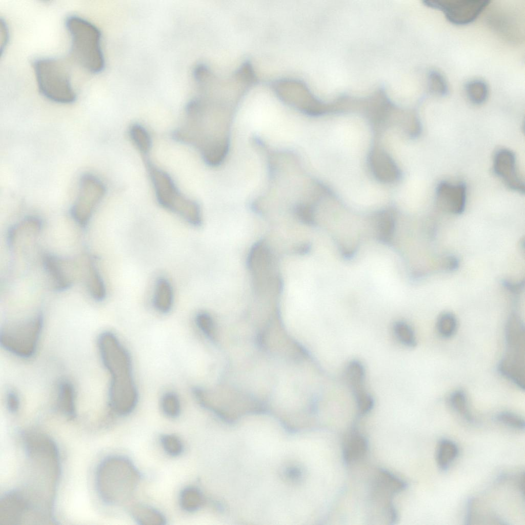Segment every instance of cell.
Wrapping results in <instances>:
<instances>
[{
    "instance_id": "obj_15",
    "label": "cell",
    "mask_w": 525,
    "mask_h": 525,
    "mask_svg": "<svg viewBox=\"0 0 525 525\" xmlns=\"http://www.w3.org/2000/svg\"><path fill=\"white\" fill-rule=\"evenodd\" d=\"M498 369L501 375L511 380L518 388L524 390V362L505 356L499 364Z\"/></svg>"
},
{
    "instance_id": "obj_18",
    "label": "cell",
    "mask_w": 525,
    "mask_h": 525,
    "mask_svg": "<svg viewBox=\"0 0 525 525\" xmlns=\"http://www.w3.org/2000/svg\"><path fill=\"white\" fill-rule=\"evenodd\" d=\"M135 520L143 525H161L165 523L166 519L163 514L157 510L144 505H137L132 510Z\"/></svg>"
},
{
    "instance_id": "obj_23",
    "label": "cell",
    "mask_w": 525,
    "mask_h": 525,
    "mask_svg": "<svg viewBox=\"0 0 525 525\" xmlns=\"http://www.w3.org/2000/svg\"><path fill=\"white\" fill-rule=\"evenodd\" d=\"M378 487L388 494L399 492L406 488V483L389 472L382 470L377 478Z\"/></svg>"
},
{
    "instance_id": "obj_38",
    "label": "cell",
    "mask_w": 525,
    "mask_h": 525,
    "mask_svg": "<svg viewBox=\"0 0 525 525\" xmlns=\"http://www.w3.org/2000/svg\"><path fill=\"white\" fill-rule=\"evenodd\" d=\"M473 501L472 499H470L468 502L467 513H466V519H465V521H466L465 524H470V521L471 520V517H472Z\"/></svg>"
},
{
    "instance_id": "obj_6",
    "label": "cell",
    "mask_w": 525,
    "mask_h": 525,
    "mask_svg": "<svg viewBox=\"0 0 525 525\" xmlns=\"http://www.w3.org/2000/svg\"><path fill=\"white\" fill-rule=\"evenodd\" d=\"M149 171L159 203L178 214L189 224L200 225L201 215L198 205L183 196L165 172L152 166H149Z\"/></svg>"
},
{
    "instance_id": "obj_2",
    "label": "cell",
    "mask_w": 525,
    "mask_h": 525,
    "mask_svg": "<svg viewBox=\"0 0 525 525\" xmlns=\"http://www.w3.org/2000/svg\"><path fill=\"white\" fill-rule=\"evenodd\" d=\"M139 481V474L137 469L130 460L123 457L107 458L97 469V492L107 504L118 505L129 500Z\"/></svg>"
},
{
    "instance_id": "obj_37",
    "label": "cell",
    "mask_w": 525,
    "mask_h": 525,
    "mask_svg": "<svg viewBox=\"0 0 525 525\" xmlns=\"http://www.w3.org/2000/svg\"><path fill=\"white\" fill-rule=\"evenodd\" d=\"M1 53L3 49L5 48L7 43L8 38V28L6 23L2 20L1 21Z\"/></svg>"
},
{
    "instance_id": "obj_5",
    "label": "cell",
    "mask_w": 525,
    "mask_h": 525,
    "mask_svg": "<svg viewBox=\"0 0 525 525\" xmlns=\"http://www.w3.org/2000/svg\"><path fill=\"white\" fill-rule=\"evenodd\" d=\"M43 326L41 314L28 319L8 324L1 329V345L17 357L30 358L36 351Z\"/></svg>"
},
{
    "instance_id": "obj_13",
    "label": "cell",
    "mask_w": 525,
    "mask_h": 525,
    "mask_svg": "<svg viewBox=\"0 0 525 525\" xmlns=\"http://www.w3.org/2000/svg\"><path fill=\"white\" fill-rule=\"evenodd\" d=\"M506 338L508 352L524 354V326L520 318L516 314H512L508 320Z\"/></svg>"
},
{
    "instance_id": "obj_29",
    "label": "cell",
    "mask_w": 525,
    "mask_h": 525,
    "mask_svg": "<svg viewBox=\"0 0 525 525\" xmlns=\"http://www.w3.org/2000/svg\"><path fill=\"white\" fill-rule=\"evenodd\" d=\"M132 140L143 152L147 153L151 146V139L147 130L139 125H133L130 130Z\"/></svg>"
},
{
    "instance_id": "obj_4",
    "label": "cell",
    "mask_w": 525,
    "mask_h": 525,
    "mask_svg": "<svg viewBox=\"0 0 525 525\" xmlns=\"http://www.w3.org/2000/svg\"><path fill=\"white\" fill-rule=\"evenodd\" d=\"M33 67L39 91L48 99L59 104H70L76 99L69 68L59 59L41 58L33 62Z\"/></svg>"
},
{
    "instance_id": "obj_25",
    "label": "cell",
    "mask_w": 525,
    "mask_h": 525,
    "mask_svg": "<svg viewBox=\"0 0 525 525\" xmlns=\"http://www.w3.org/2000/svg\"><path fill=\"white\" fill-rule=\"evenodd\" d=\"M429 90L432 94L445 96L449 94V89L446 78L439 71L431 70L428 76Z\"/></svg>"
},
{
    "instance_id": "obj_8",
    "label": "cell",
    "mask_w": 525,
    "mask_h": 525,
    "mask_svg": "<svg viewBox=\"0 0 525 525\" xmlns=\"http://www.w3.org/2000/svg\"><path fill=\"white\" fill-rule=\"evenodd\" d=\"M485 0H425L426 6L441 11L447 19L458 26L475 21L490 3Z\"/></svg>"
},
{
    "instance_id": "obj_30",
    "label": "cell",
    "mask_w": 525,
    "mask_h": 525,
    "mask_svg": "<svg viewBox=\"0 0 525 525\" xmlns=\"http://www.w3.org/2000/svg\"><path fill=\"white\" fill-rule=\"evenodd\" d=\"M161 407L164 413L168 416H177L180 411V403L177 395L173 393H166L161 400Z\"/></svg>"
},
{
    "instance_id": "obj_10",
    "label": "cell",
    "mask_w": 525,
    "mask_h": 525,
    "mask_svg": "<svg viewBox=\"0 0 525 525\" xmlns=\"http://www.w3.org/2000/svg\"><path fill=\"white\" fill-rule=\"evenodd\" d=\"M493 170L509 188L520 192H524V183L517 173L516 156L512 151L501 149L496 152L493 159Z\"/></svg>"
},
{
    "instance_id": "obj_9",
    "label": "cell",
    "mask_w": 525,
    "mask_h": 525,
    "mask_svg": "<svg viewBox=\"0 0 525 525\" xmlns=\"http://www.w3.org/2000/svg\"><path fill=\"white\" fill-rule=\"evenodd\" d=\"M436 201L445 211L455 215L461 214L466 204L467 188L462 183L455 184L440 182L436 190Z\"/></svg>"
},
{
    "instance_id": "obj_21",
    "label": "cell",
    "mask_w": 525,
    "mask_h": 525,
    "mask_svg": "<svg viewBox=\"0 0 525 525\" xmlns=\"http://www.w3.org/2000/svg\"><path fill=\"white\" fill-rule=\"evenodd\" d=\"M465 91L470 102L476 105L484 103L489 95L487 84L479 79H473L467 82L465 85Z\"/></svg>"
},
{
    "instance_id": "obj_16",
    "label": "cell",
    "mask_w": 525,
    "mask_h": 525,
    "mask_svg": "<svg viewBox=\"0 0 525 525\" xmlns=\"http://www.w3.org/2000/svg\"><path fill=\"white\" fill-rule=\"evenodd\" d=\"M173 301V292L170 282L166 278H159L156 283L154 293L155 308L159 312L166 313L171 309Z\"/></svg>"
},
{
    "instance_id": "obj_36",
    "label": "cell",
    "mask_w": 525,
    "mask_h": 525,
    "mask_svg": "<svg viewBox=\"0 0 525 525\" xmlns=\"http://www.w3.org/2000/svg\"><path fill=\"white\" fill-rule=\"evenodd\" d=\"M502 284L507 290L514 293H519L524 288V281L514 282L504 280L502 281Z\"/></svg>"
},
{
    "instance_id": "obj_33",
    "label": "cell",
    "mask_w": 525,
    "mask_h": 525,
    "mask_svg": "<svg viewBox=\"0 0 525 525\" xmlns=\"http://www.w3.org/2000/svg\"><path fill=\"white\" fill-rule=\"evenodd\" d=\"M355 397L358 409L361 414H366L372 409L374 405L373 399L366 391L357 394Z\"/></svg>"
},
{
    "instance_id": "obj_19",
    "label": "cell",
    "mask_w": 525,
    "mask_h": 525,
    "mask_svg": "<svg viewBox=\"0 0 525 525\" xmlns=\"http://www.w3.org/2000/svg\"><path fill=\"white\" fill-rule=\"evenodd\" d=\"M458 452V447L453 441L447 439H441L438 443L436 453L438 467L442 471L447 470L457 457Z\"/></svg>"
},
{
    "instance_id": "obj_7",
    "label": "cell",
    "mask_w": 525,
    "mask_h": 525,
    "mask_svg": "<svg viewBox=\"0 0 525 525\" xmlns=\"http://www.w3.org/2000/svg\"><path fill=\"white\" fill-rule=\"evenodd\" d=\"M106 189L103 183L92 174H85L80 179L79 190L71 213L80 225L85 226L102 199Z\"/></svg>"
},
{
    "instance_id": "obj_28",
    "label": "cell",
    "mask_w": 525,
    "mask_h": 525,
    "mask_svg": "<svg viewBox=\"0 0 525 525\" xmlns=\"http://www.w3.org/2000/svg\"><path fill=\"white\" fill-rule=\"evenodd\" d=\"M393 331L396 337L403 345L410 347H415L417 341L414 332L408 324L403 321H398L393 326Z\"/></svg>"
},
{
    "instance_id": "obj_34",
    "label": "cell",
    "mask_w": 525,
    "mask_h": 525,
    "mask_svg": "<svg viewBox=\"0 0 525 525\" xmlns=\"http://www.w3.org/2000/svg\"><path fill=\"white\" fill-rule=\"evenodd\" d=\"M6 401L7 408L10 412L14 413L18 410L20 405L19 397L15 391L10 390L7 392Z\"/></svg>"
},
{
    "instance_id": "obj_14",
    "label": "cell",
    "mask_w": 525,
    "mask_h": 525,
    "mask_svg": "<svg viewBox=\"0 0 525 525\" xmlns=\"http://www.w3.org/2000/svg\"><path fill=\"white\" fill-rule=\"evenodd\" d=\"M57 396L58 409L68 418H74L76 416V394L72 383L68 380L62 381L58 385Z\"/></svg>"
},
{
    "instance_id": "obj_24",
    "label": "cell",
    "mask_w": 525,
    "mask_h": 525,
    "mask_svg": "<svg viewBox=\"0 0 525 525\" xmlns=\"http://www.w3.org/2000/svg\"><path fill=\"white\" fill-rule=\"evenodd\" d=\"M203 498L200 492L194 487L185 489L180 496V503L181 508L188 512H194L202 505Z\"/></svg>"
},
{
    "instance_id": "obj_32",
    "label": "cell",
    "mask_w": 525,
    "mask_h": 525,
    "mask_svg": "<svg viewBox=\"0 0 525 525\" xmlns=\"http://www.w3.org/2000/svg\"><path fill=\"white\" fill-rule=\"evenodd\" d=\"M496 419L501 423L515 429L524 430L525 428L523 418L510 412L499 413L496 416Z\"/></svg>"
},
{
    "instance_id": "obj_3",
    "label": "cell",
    "mask_w": 525,
    "mask_h": 525,
    "mask_svg": "<svg viewBox=\"0 0 525 525\" xmlns=\"http://www.w3.org/2000/svg\"><path fill=\"white\" fill-rule=\"evenodd\" d=\"M66 27L71 38L70 53L72 59L89 72H100L104 68L105 62L99 29L76 15L67 17Z\"/></svg>"
},
{
    "instance_id": "obj_22",
    "label": "cell",
    "mask_w": 525,
    "mask_h": 525,
    "mask_svg": "<svg viewBox=\"0 0 525 525\" xmlns=\"http://www.w3.org/2000/svg\"><path fill=\"white\" fill-rule=\"evenodd\" d=\"M88 286L94 299L101 301L105 298L106 290L104 282L97 269L92 263L89 266Z\"/></svg>"
},
{
    "instance_id": "obj_35",
    "label": "cell",
    "mask_w": 525,
    "mask_h": 525,
    "mask_svg": "<svg viewBox=\"0 0 525 525\" xmlns=\"http://www.w3.org/2000/svg\"><path fill=\"white\" fill-rule=\"evenodd\" d=\"M459 266L458 259L454 256H447L443 260V268L445 270L454 271Z\"/></svg>"
},
{
    "instance_id": "obj_31",
    "label": "cell",
    "mask_w": 525,
    "mask_h": 525,
    "mask_svg": "<svg viewBox=\"0 0 525 525\" xmlns=\"http://www.w3.org/2000/svg\"><path fill=\"white\" fill-rule=\"evenodd\" d=\"M161 442L165 451L169 455L176 456L181 454L183 449L180 439L174 435H165L161 438Z\"/></svg>"
},
{
    "instance_id": "obj_27",
    "label": "cell",
    "mask_w": 525,
    "mask_h": 525,
    "mask_svg": "<svg viewBox=\"0 0 525 525\" xmlns=\"http://www.w3.org/2000/svg\"><path fill=\"white\" fill-rule=\"evenodd\" d=\"M457 328V319L452 313L444 312L439 316L437 321V329L442 337L447 338L453 336Z\"/></svg>"
},
{
    "instance_id": "obj_11",
    "label": "cell",
    "mask_w": 525,
    "mask_h": 525,
    "mask_svg": "<svg viewBox=\"0 0 525 525\" xmlns=\"http://www.w3.org/2000/svg\"><path fill=\"white\" fill-rule=\"evenodd\" d=\"M31 506L20 491L15 490L6 493L0 502V524H16Z\"/></svg>"
},
{
    "instance_id": "obj_12",
    "label": "cell",
    "mask_w": 525,
    "mask_h": 525,
    "mask_svg": "<svg viewBox=\"0 0 525 525\" xmlns=\"http://www.w3.org/2000/svg\"><path fill=\"white\" fill-rule=\"evenodd\" d=\"M43 264L56 290H65L72 285L73 279L71 262L51 254H46L43 257Z\"/></svg>"
},
{
    "instance_id": "obj_17",
    "label": "cell",
    "mask_w": 525,
    "mask_h": 525,
    "mask_svg": "<svg viewBox=\"0 0 525 525\" xmlns=\"http://www.w3.org/2000/svg\"><path fill=\"white\" fill-rule=\"evenodd\" d=\"M368 450V442L362 435L355 434L348 440L343 452L344 458L347 462L361 459Z\"/></svg>"
},
{
    "instance_id": "obj_26",
    "label": "cell",
    "mask_w": 525,
    "mask_h": 525,
    "mask_svg": "<svg viewBox=\"0 0 525 525\" xmlns=\"http://www.w3.org/2000/svg\"><path fill=\"white\" fill-rule=\"evenodd\" d=\"M449 402L452 408L467 420L473 421L468 408L467 397L464 391L457 390L452 392L449 397Z\"/></svg>"
},
{
    "instance_id": "obj_20",
    "label": "cell",
    "mask_w": 525,
    "mask_h": 525,
    "mask_svg": "<svg viewBox=\"0 0 525 525\" xmlns=\"http://www.w3.org/2000/svg\"><path fill=\"white\" fill-rule=\"evenodd\" d=\"M365 375V368L358 360L351 361L347 366L345 376L354 394L366 391Z\"/></svg>"
},
{
    "instance_id": "obj_1",
    "label": "cell",
    "mask_w": 525,
    "mask_h": 525,
    "mask_svg": "<svg viewBox=\"0 0 525 525\" xmlns=\"http://www.w3.org/2000/svg\"><path fill=\"white\" fill-rule=\"evenodd\" d=\"M97 344L102 362L111 377V407L119 415H127L134 409L137 401L130 356L117 337L110 332L100 334Z\"/></svg>"
}]
</instances>
